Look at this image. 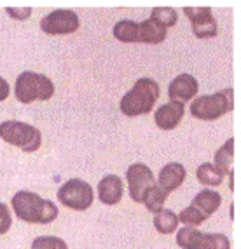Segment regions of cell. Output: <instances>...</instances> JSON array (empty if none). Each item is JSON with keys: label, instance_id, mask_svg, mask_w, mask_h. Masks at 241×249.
I'll return each mask as SVG.
<instances>
[{"label": "cell", "instance_id": "30bf717a", "mask_svg": "<svg viewBox=\"0 0 241 249\" xmlns=\"http://www.w3.org/2000/svg\"><path fill=\"white\" fill-rule=\"evenodd\" d=\"M79 28V16L70 9L54 11L40 19V30L47 35H68Z\"/></svg>", "mask_w": 241, "mask_h": 249}, {"label": "cell", "instance_id": "7a4b0ae2", "mask_svg": "<svg viewBox=\"0 0 241 249\" xmlns=\"http://www.w3.org/2000/svg\"><path fill=\"white\" fill-rule=\"evenodd\" d=\"M159 98V86L154 79H138L135 86L122 96L120 112L126 117L145 115L154 110V105Z\"/></svg>", "mask_w": 241, "mask_h": 249}, {"label": "cell", "instance_id": "d4e9b609", "mask_svg": "<svg viewBox=\"0 0 241 249\" xmlns=\"http://www.w3.org/2000/svg\"><path fill=\"white\" fill-rule=\"evenodd\" d=\"M9 84L7 80L4 79V77H0V101H5L7 100V96H9Z\"/></svg>", "mask_w": 241, "mask_h": 249}, {"label": "cell", "instance_id": "603a6c76", "mask_svg": "<svg viewBox=\"0 0 241 249\" xmlns=\"http://www.w3.org/2000/svg\"><path fill=\"white\" fill-rule=\"evenodd\" d=\"M11 223H13V218H11L9 208L4 202H0V235H4L11 229Z\"/></svg>", "mask_w": 241, "mask_h": 249}, {"label": "cell", "instance_id": "cb8c5ba5", "mask_svg": "<svg viewBox=\"0 0 241 249\" xmlns=\"http://www.w3.org/2000/svg\"><path fill=\"white\" fill-rule=\"evenodd\" d=\"M5 13L9 14L11 18H14V19H28L30 14H32V9L30 7H25V9H13V7H7L5 9Z\"/></svg>", "mask_w": 241, "mask_h": 249}, {"label": "cell", "instance_id": "44dd1931", "mask_svg": "<svg viewBox=\"0 0 241 249\" xmlns=\"http://www.w3.org/2000/svg\"><path fill=\"white\" fill-rule=\"evenodd\" d=\"M150 18L154 21H158L162 28L168 30L170 26H173L175 23H177L179 14H177L175 9H170V7H156L154 11H152V14H150Z\"/></svg>", "mask_w": 241, "mask_h": 249}, {"label": "cell", "instance_id": "ffe728a7", "mask_svg": "<svg viewBox=\"0 0 241 249\" xmlns=\"http://www.w3.org/2000/svg\"><path fill=\"white\" fill-rule=\"evenodd\" d=\"M168 199V192H164L161 187H152L149 192H147L145 199H143V204H145V208L149 209L150 213H159L164 206V200Z\"/></svg>", "mask_w": 241, "mask_h": 249}, {"label": "cell", "instance_id": "3957f363", "mask_svg": "<svg viewBox=\"0 0 241 249\" xmlns=\"http://www.w3.org/2000/svg\"><path fill=\"white\" fill-rule=\"evenodd\" d=\"M16 100L30 105L34 101H47L54 94V84L49 77L35 71H23L16 79Z\"/></svg>", "mask_w": 241, "mask_h": 249}, {"label": "cell", "instance_id": "277c9868", "mask_svg": "<svg viewBox=\"0 0 241 249\" xmlns=\"http://www.w3.org/2000/svg\"><path fill=\"white\" fill-rule=\"evenodd\" d=\"M234 108V89L227 88L215 94H206L196 98L191 103L192 117L200 121H215Z\"/></svg>", "mask_w": 241, "mask_h": 249}, {"label": "cell", "instance_id": "ac0fdd59", "mask_svg": "<svg viewBox=\"0 0 241 249\" xmlns=\"http://www.w3.org/2000/svg\"><path fill=\"white\" fill-rule=\"evenodd\" d=\"M179 227V218L173 211L162 208L159 213H156L154 216V229L159 233H171L177 230Z\"/></svg>", "mask_w": 241, "mask_h": 249}, {"label": "cell", "instance_id": "7c38bea8", "mask_svg": "<svg viewBox=\"0 0 241 249\" xmlns=\"http://www.w3.org/2000/svg\"><path fill=\"white\" fill-rule=\"evenodd\" d=\"M200 91V84L191 73H180L175 77L171 84L168 86V96L170 101H189L192 100Z\"/></svg>", "mask_w": 241, "mask_h": 249}, {"label": "cell", "instance_id": "5b68a950", "mask_svg": "<svg viewBox=\"0 0 241 249\" xmlns=\"http://www.w3.org/2000/svg\"><path fill=\"white\" fill-rule=\"evenodd\" d=\"M0 138L5 143L18 146L23 152H37L42 145V134L37 127L26 122L4 121L0 124Z\"/></svg>", "mask_w": 241, "mask_h": 249}, {"label": "cell", "instance_id": "5bb4252c", "mask_svg": "<svg viewBox=\"0 0 241 249\" xmlns=\"http://www.w3.org/2000/svg\"><path fill=\"white\" fill-rule=\"evenodd\" d=\"M183 112H185V110H183V103H180V101H170V103L162 105L161 108L156 110L154 121L159 129H162V131H171V129H175L180 124Z\"/></svg>", "mask_w": 241, "mask_h": 249}, {"label": "cell", "instance_id": "7402d4cb", "mask_svg": "<svg viewBox=\"0 0 241 249\" xmlns=\"http://www.w3.org/2000/svg\"><path fill=\"white\" fill-rule=\"evenodd\" d=\"M32 249H68L67 242L54 235H40L34 239Z\"/></svg>", "mask_w": 241, "mask_h": 249}, {"label": "cell", "instance_id": "52a82bcc", "mask_svg": "<svg viewBox=\"0 0 241 249\" xmlns=\"http://www.w3.org/2000/svg\"><path fill=\"white\" fill-rule=\"evenodd\" d=\"M177 244L182 249H231L227 235L206 233L196 227H183L177 233Z\"/></svg>", "mask_w": 241, "mask_h": 249}, {"label": "cell", "instance_id": "2e32d148", "mask_svg": "<svg viewBox=\"0 0 241 249\" xmlns=\"http://www.w3.org/2000/svg\"><path fill=\"white\" fill-rule=\"evenodd\" d=\"M185 179V167L180 162H170L162 167L159 173V185L164 192L170 194L171 190H177Z\"/></svg>", "mask_w": 241, "mask_h": 249}, {"label": "cell", "instance_id": "8992f818", "mask_svg": "<svg viewBox=\"0 0 241 249\" xmlns=\"http://www.w3.org/2000/svg\"><path fill=\"white\" fill-rule=\"evenodd\" d=\"M221 204H222V197L219 192L204 188V190H201L192 199L191 206L185 208L177 216L179 223H183L185 227H200L206 218H210L217 209L221 208Z\"/></svg>", "mask_w": 241, "mask_h": 249}, {"label": "cell", "instance_id": "8fae6325", "mask_svg": "<svg viewBox=\"0 0 241 249\" xmlns=\"http://www.w3.org/2000/svg\"><path fill=\"white\" fill-rule=\"evenodd\" d=\"M185 16L192 23V34L198 38H212L217 35V21L210 7H183Z\"/></svg>", "mask_w": 241, "mask_h": 249}, {"label": "cell", "instance_id": "e0dca14e", "mask_svg": "<svg viewBox=\"0 0 241 249\" xmlns=\"http://www.w3.org/2000/svg\"><path fill=\"white\" fill-rule=\"evenodd\" d=\"M196 176H198L200 183H203V185H208V187H219V185L224 181L225 173H222V171L219 169L215 164H212V162H204V164H201V166L198 167Z\"/></svg>", "mask_w": 241, "mask_h": 249}, {"label": "cell", "instance_id": "ba28073f", "mask_svg": "<svg viewBox=\"0 0 241 249\" xmlns=\"http://www.w3.org/2000/svg\"><path fill=\"white\" fill-rule=\"evenodd\" d=\"M56 196L63 206L75 209V211H84L91 208L93 199H95L91 185L79 178H72L67 183H63Z\"/></svg>", "mask_w": 241, "mask_h": 249}, {"label": "cell", "instance_id": "d6986e66", "mask_svg": "<svg viewBox=\"0 0 241 249\" xmlns=\"http://www.w3.org/2000/svg\"><path fill=\"white\" fill-rule=\"evenodd\" d=\"M234 160V140L229 138L227 142L219 148V152L215 154V166L227 175V169H231Z\"/></svg>", "mask_w": 241, "mask_h": 249}, {"label": "cell", "instance_id": "6da1fadb", "mask_svg": "<svg viewBox=\"0 0 241 249\" xmlns=\"http://www.w3.org/2000/svg\"><path fill=\"white\" fill-rule=\"evenodd\" d=\"M11 206L18 218L26 223L46 225L58 218V208L54 206V202L42 199L40 196L28 190H20L18 194H14Z\"/></svg>", "mask_w": 241, "mask_h": 249}, {"label": "cell", "instance_id": "9a60e30c", "mask_svg": "<svg viewBox=\"0 0 241 249\" xmlns=\"http://www.w3.org/2000/svg\"><path fill=\"white\" fill-rule=\"evenodd\" d=\"M122 192H124V187H122V179L116 175H108L98 183V197L103 204L107 206H114L120 200L122 197Z\"/></svg>", "mask_w": 241, "mask_h": 249}, {"label": "cell", "instance_id": "4fadbf2b", "mask_svg": "<svg viewBox=\"0 0 241 249\" xmlns=\"http://www.w3.org/2000/svg\"><path fill=\"white\" fill-rule=\"evenodd\" d=\"M168 35V30L162 28L158 21L147 18L141 23H135L133 44H161Z\"/></svg>", "mask_w": 241, "mask_h": 249}, {"label": "cell", "instance_id": "9c48e42d", "mask_svg": "<svg viewBox=\"0 0 241 249\" xmlns=\"http://www.w3.org/2000/svg\"><path fill=\"white\" fill-rule=\"evenodd\" d=\"M126 179H128V188H129V197L135 202L141 204L145 199L147 192L152 187H156L154 173L141 162H135L128 167L126 171Z\"/></svg>", "mask_w": 241, "mask_h": 249}]
</instances>
